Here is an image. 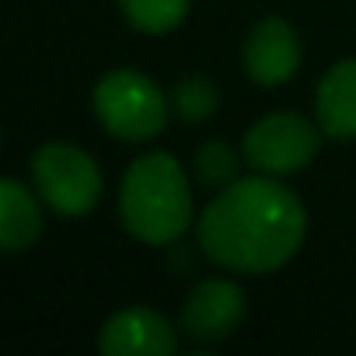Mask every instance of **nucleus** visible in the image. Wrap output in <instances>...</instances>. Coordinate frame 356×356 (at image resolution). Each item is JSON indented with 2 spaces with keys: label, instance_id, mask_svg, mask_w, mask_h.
Segmentation results:
<instances>
[{
  "label": "nucleus",
  "instance_id": "423d86ee",
  "mask_svg": "<svg viewBox=\"0 0 356 356\" xmlns=\"http://www.w3.org/2000/svg\"><path fill=\"white\" fill-rule=\"evenodd\" d=\"M245 290L227 276H210L182 304V328L196 342H220L245 321Z\"/></svg>",
  "mask_w": 356,
  "mask_h": 356
},
{
  "label": "nucleus",
  "instance_id": "9d476101",
  "mask_svg": "<svg viewBox=\"0 0 356 356\" xmlns=\"http://www.w3.org/2000/svg\"><path fill=\"white\" fill-rule=\"evenodd\" d=\"M42 196L32 193L18 178L0 182V248L4 252H25L42 234Z\"/></svg>",
  "mask_w": 356,
  "mask_h": 356
},
{
  "label": "nucleus",
  "instance_id": "0eeeda50",
  "mask_svg": "<svg viewBox=\"0 0 356 356\" xmlns=\"http://www.w3.org/2000/svg\"><path fill=\"white\" fill-rule=\"evenodd\" d=\"M98 349L105 356H171L178 349V335L161 311L133 304L102 325Z\"/></svg>",
  "mask_w": 356,
  "mask_h": 356
},
{
  "label": "nucleus",
  "instance_id": "f8f14e48",
  "mask_svg": "<svg viewBox=\"0 0 356 356\" xmlns=\"http://www.w3.org/2000/svg\"><path fill=\"white\" fill-rule=\"evenodd\" d=\"M217 84L210 77H182L171 88V112L182 122H203L217 112Z\"/></svg>",
  "mask_w": 356,
  "mask_h": 356
},
{
  "label": "nucleus",
  "instance_id": "39448f33",
  "mask_svg": "<svg viewBox=\"0 0 356 356\" xmlns=\"http://www.w3.org/2000/svg\"><path fill=\"white\" fill-rule=\"evenodd\" d=\"M321 136V126L300 112H269L245 133L241 154L255 171L283 178L307 168L318 157Z\"/></svg>",
  "mask_w": 356,
  "mask_h": 356
},
{
  "label": "nucleus",
  "instance_id": "f03ea898",
  "mask_svg": "<svg viewBox=\"0 0 356 356\" xmlns=\"http://www.w3.org/2000/svg\"><path fill=\"white\" fill-rule=\"evenodd\" d=\"M122 227L143 245H175L193 227V182L175 154L154 150L136 157L119 186Z\"/></svg>",
  "mask_w": 356,
  "mask_h": 356
},
{
  "label": "nucleus",
  "instance_id": "7ed1b4c3",
  "mask_svg": "<svg viewBox=\"0 0 356 356\" xmlns=\"http://www.w3.org/2000/svg\"><path fill=\"white\" fill-rule=\"evenodd\" d=\"M95 115L98 122L126 140V143H143L161 136V129L168 126V95L161 91L157 81H150L140 70H108L98 77L95 84Z\"/></svg>",
  "mask_w": 356,
  "mask_h": 356
},
{
  "label": "nucleus",
  "instance_id": "20e7f679",
  "mask_svg": "<svg viewBox=\"0 0 356 356\" xmlns=\"http://www.w3.org/2000/svg\"><path fill=\"white\" fill-rule=\"evenodd\" d=\"M32 186L42 203L60 217H88L105 193L98 161L77 143H42L32 154Z\"/></svg>",
  "mask_w": 356,
  "mask_h": 356
},
{
  "label": "nucleus",
  "instance_id": "f257e3e1",
  "mask_svg": "<svg viewBox=\"0 0 356 356\" xmlns=\"http://www.w3.org/2000/svg\"><path fill=\"white\" fill-rule=\"evenodd\" d=\"M203 255L231 273H273L286 266L307 238L300 196L276 175H252L217 189L196 224Z\"/></svg>",
  "mask_w": 356,
  "mask_h": 356
},
{
  "label": "nucleus",
  "instance_id": "9b49d317",
  "mask_svg": "<svg viewBox=\"0 0 356 356\" xmlns=\"http://www.w3.org/2000/svg\"><path fill=\"white\" fill-rule=\"evenodd\" d=\"M122 18L143 35H168L189 18L193 0H119Z\"/></svg>",
  "mask_w": 356,
  "mask_h": 356
},
{
  "label": "nucleus",
  "instance_id": "ddd939ff",
  "mask_svg": "<svg viewBox=\"0 0 356 356\" xmlns=\"http://www.w3.org/2000/svg\"><path fill=\"white\" fill-rule=\"evenodd\" d=\"M245 154H238L231 143H220V140H207L200 150H196V178L210 189H224L231 182H238V168H241Z\"/></svg>",
  "mask_w": 356,
  "mask_h": 356
},
{
  "label": "nucleus",
  "instance_id": "6e6552de",
  "mask_svg": "<svg viewBox=\"0 0 356 356\" xmlns=\"http://www.w3.org/2000/svg\"><path fill=\"white\" fill-rule=\"evenodd\" d=\"M241 63L245 74L262 88H280L293 81V74L300 70V39L293 25L283 18H262L245 39Z\"/></svg>",
  "mask_w": 356,
  "mask_h": 356
},
{
  "label": "nucleus",
  "instance_id": "1a4fd4ad",
  "mask_svg": "<svg viewBox=\"0 0 356 356\" xmlns=\"http://www.w3.org/2000/svg\"><path fill=\"white\" fill-rule=\"evenodd\" d=\"M314 122L332 140H356V60L325 70L314 91Z\"/></svg>",
  "mask_w": 356,
  "mask_h": 356
}]
</instances>
